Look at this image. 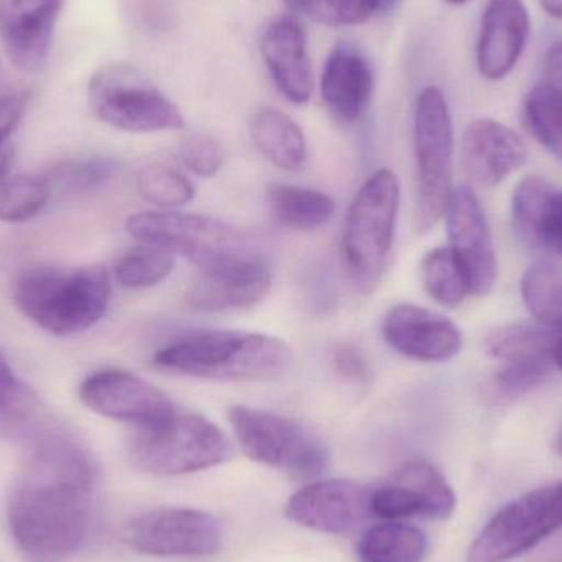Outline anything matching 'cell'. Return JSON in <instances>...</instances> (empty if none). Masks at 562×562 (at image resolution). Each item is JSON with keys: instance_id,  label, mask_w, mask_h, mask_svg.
I'll return each instance as SVG.
<instances>
[{"instance_id": "obj_19", "label": "cell", "mask_w": 562, "mask_h": 562, "mask_svg": "<svg viewBox=\"0 0 562 562\" xmlns=\"http://www.w3.org/2000/svg\"><path fill=\"white\" fill-rule=\"evenodd\" d=\"M461 161L475 184L494 188L524 167L527 147L520 135L502 122L477 119L462 135Z\"/></svg>"}, {"instance_id": "obj_11", "label": "cell", "mask_w": 562, "mask_h": 562, "mask_svg": "<svg viewBox=\"0 0 562 562\" xmlns=\"http://www.w3.org/2000/svg\"><path fill=\"white\" fill-rule=\"evenodd\" d=\"M122 541L147 557H213L223 548L224 524L210 512L160 508L131 518L122 528Z\"/></svg>"}, {"instance_id": "obj_35", "label": "cell", "mask_w": 562, "mask_h": 562, "mask_svg": "<svg viewBox=\"0 0 562 562\" xmlns=\"http://www.w3.org/2000/svg\"><path fill=\"white\" fill-rule=\"evenodd\" d=\"M553 190V184L538 175L524 178L515 187L512 194V229L525 247L530 246L544 201Z\"/></svg>"}, {"instance_id": "obj_33", "label": "cell", "mask_w": 562, "mask_h": 562, "mask_svg": "<svg viewBox=\"0 0 562 562\" xmlns=\"http://www.w3.org/2000/svg\"><path fill=\"white\" fill-rule=\"evenodd\" d=\"M53 190L46 178L13 177L0 187V221L26 223L42 213Z\"/></svg>"}, {"instance_id": "obj_39", "label": "cell", "mask_w": 562, "mask_h": 562, "mask_svg": "<svg viewBox=\"0 0 562 562\" xmlns=\"http://www.w3.org/2000/svg\"><path fill=\"white\" fill-rule=\"evenodd\" d=\"M334 370L344 382L352 385H366L370 379V367L363 353L357 347L344 344L334 352Z\"/></svg>"}, {"instance_id": "obj_44", "label": "cell", "mask_w": 562, "mask_h": 562, "mask_svg": "<svg viewBox=\"0 0 562 562\" xmlns=\"http://www.w3.org/2000/svg\"><path fill=\"white\" fill-rule=\"evenodd\" d=\"M10 160H12V150L10 148H0V181H2L3 175L9 170Z\"/></svg>"}, {"instance_id": "obj_22", "label": "cell", "mask_w": 562, "mask_h": 562, "mask_svg": "<svg viewBox=\"0 0 562 562\" xmlns=\"http://www.w3.org/2000/svg\"><path fill=\"white\" fill-rule=\"evenodd\" d=\"M321 94L334 117L353 124L369 108L373 94L372 66L352 45H337L321 76Z\"/></svg>"}, {"instance_id": "obj_38", "label": "cell", "mask_w": 562, "mask_h": 562, "mask_svg": "<svg viewBox=\"0 0 562 562\" xmlns=\"http://www.w3.org/2000/svg\"><path fill=\"white\" fill-rule=\"evenodd\" d=\"M528 249L544 250L562 259V190L554 188L544 201Z\"/></svg>"}, {"instance_id": "obj_28", "label": "cell", "mask_w": 562, "mask_h": 562, "mask_svg": "<svg viewBox=\"0 0 562 562\" xmlns=\"http://www.w3.org/2000/svg\"><path fill=\"white\" fill-rule=\"evenodd\" d=\"M525 128L562 160V95L544 82L528 92L521 109Z\"/></svg>"}, {"instance_id": "obj_48", "label": "cell", "mask_w": 562, "mask_h": 562, "mask_svg": "<svg viewBox=\"0 0 562 562\" xmlns=\"http://www.w3.org/2000/svg\"><path fill=\"white\" fill-rule=\"evenodd\" d=\"M446 2L452 3V5H462V3H468L469 0H446Z\"/></svg>"}, {"instance_id": "obj_37", "label": "cell", "mask_w": 562, "mask_h": 562, "mask_svg": "<svg viewBox=\"0 0 562 562\" xmlns=\"http://www.w3.org/2000/svg\"><path fill=\"white\" fill-rule=\"evenodd\" d=\"M554 369L553 362L505 363L495 373V392L504 398H520L547 382Z\"/></svg>"}, {"instance_id": "obj_27", "label": "cell", "mask_w": 562, "mask_h": 562, "mask_svg": "<svg viewBox=\"0 0 562 562\" xmlns=\"http://www.w3.org/2000/svg\"><path fill=\"white\" fill-rule=\"evenodd\" d=\"M422 281L426 293L446 307H456L472 296L471 284L449 246L436 247L422 263Z\"/></svg>"}, {"instance_id": "obj_14", "label": "cell", "mask_w": 562, "mask_h": 562, "mask_svg": "<svg viewBox=\"0 0 562 562\" xmlns=\"http://www.w3.org/2000/svg\"><path fill=\"white\" fill-rule=\"evenodd\" d=\"M273 277L276 272L269 257L256 249L200 270V277L188 290V304L203 313L246 310L269 294Z\"/></svg>"}, {"instance_id": "obj_41", "label": "cell", "mask_w": 562, "mask_h": 562, "mask_svg": "<svg viewBox=\"0 0 562 562\" xmlns=\"http://www.w3.org/2000/svg\"><path fill=\"white\" fill-rule=\"evenodd\" d=\"M26 389V383H23L19 376L13 372L10 367L9 360L5 359L2 352H0V413L12 405L23 390Z\"/></svg>"}, {"instance_id": "obj_16", "label": "cell", "mask_w": 562, "mask_h": 562, "mask_svg": "<svg viewBox=\"0 0 562 562\" xmlns=\"http://www.w3.org/2000/svg\"><path fill=\"white\" fill-rule=\"evenodd\" d=\"M382 334L395 352L418 362H448L464 347L461 329L449 317L412 303L385 314Z\"/></svg>"}, {"instance_id": "obj_12", "label": "cell", "mask_w": 562, "mask_h": 562, "mask_svg": "<svg viewBox=\"0 0 562 562\" xmlns=\"http://www.w3.org/2000/svg\"><path fill=\"white\" fill-rule=\"evenodd\" d=\"M79 400L91 412L148 431L167 425L173 418L171 400L160 389L121 369H104L82 380L78 389Z\"/></svg>"}, {"instance_id": "obj_45", "label": "cell", "mask_w": 562, "mask_h": 562, "mask_svg": "<svg viewBox=\"0 0 562 562\" xmlns=\"http://www.w3.org/2000/svg\"><path fill=\"white\" fill-rule=\"evenodd\" d=\"M554 362H557V369L562 372V336L560 342H558L557 350H554Z\"/></svg>"}, {"instance_id": "obj_15", "label": "cell", "mask_w": 562, "mask_h": 562, "mask_svg": "<svg viewBox=\"0 0 562 562\" xmlns=\"http://www.w3.org/2000/svg\"><path fill=\"white\" fill-rule=\"evenodd\" d=\"M445 217L449 247L468 276L472 296H485L497 283L498 263L481 200L471 188H454Z\"/></svg>"}, {"instance_id": "obj_30", "label": "cell", "mask_w": 562, "mask_h": 562, "mask_svg": "<svg viewBox=\"0 0 562 562\" xmlns=\"http://www.w3.org/2000/svg\"><path fill=\"white\" fill-rule=\"evenodd\" d=\"M173 269V254L151 244H140L119 259L114 276L125 290H147L167 280Z\"/></svg>"}, {"instance_id": "obj_24", "label": "cell", "mask_w": 562, "mask_h": 562, "mask_svg": "<svg viewBox=\"0 0 562 562\" xmlns=\"http://www.w3.org/2000/svg\"><path fill=\"white\" fill-rule=\"evenodd\" d=\"M267 201L273 220L296 233L321 229L336 213V203L329 194L296 184H272Z\"/></svg>"}, {"instance_id": "obj_8", "label": "cell", "mask_w": 562, "mask_h": 562, "mask_svg": "<svg viewBox=\"0 0 562 562\" xmlns=\"http://www.w3.org/2000/svg\"><path fill=\"white\" fill-rule=\"evenodd\" d=\"M127 233L137 243L151 244L173 256L184 257L200 270L256 250L236 227L203 214L145 211L128 217Z\"/></svg>"}, {"instance_id": "obj_13", "label": "cell", "mask_w": 562, "mask_h": 562, "mask_svg": "<svg viewBox=\"0 0 562 562\" xmlns=\"http://www.w3.org/2000/svg\"><path fill=\"white\" fill-rule=\"evenodd\" d=\"M456 510V494L445 475L415 459L403 464L385 484L370 488L369 515L386 521L402 518L446 520Z\"/></svg>"}, {"instance_id": "obj_5", "label": "cell", "mask_w": 562, "mask_h": 562, "mask_svg": "<svg viewBox=\"0 0 562 562\" xmlns=\"http://www.w3.org/2000/svg\"><path fill=\"white\" fill-rule=\"evenodd\" d=\"M416 161V226L429 231L445 217L452 190L454 128L445 92L428 86L419 92L413 122Z\"/></svg>"}, {"instance_id": "obj_4", "label": "cell", "mask_w": 562, "mask_h": 562, "mask_svg": "<svg viewBox=\"0 0 562 562\" xmlns=\"http://www.w3.org/2000/svg\"><path fill=\"white\" fill-rule=\"evenodd\" d=\"M400 183L389 168H380L360 187L347 211L342 262L357 290L370 293L382 280L395 243Z\"/></svg>"}, {"instance_id": "obj_20", "label": "cell", "mask_w": 562, "mask_h": 562, "mask_svg": "<svg viewBox=\"0 0 562 562\" xmlns=\"http://www.w3.org/2000/svg\"><path fill=\"white\" fill-rule=\"evenodd\" d=\"M530 30L524 0H488L477 43L479 72L488 81L507 78L524 55Z\"/></svg>"}, {"instance_id": "obj_47", "label": "cell", "mask_w": 562, "mask_h": 562, "mask_svg": "<svg viewBox=\"0 0 562 562\" xmlns=\"http://www.w3.org/2000/svg\"><path fill=\"white\" fill-rule=\"evenodd\" d=\"M557 449H558V452H560V454L562 456V425H561L560 431H558V436H557Z\"/></svg>"}, {"instance_id": "obj_25", "label": "cell", "mask_w": 562, "mask_h": 562, "mask_svg": "<svg viewBox=\"0 0 562 562\" xmlns=\"http://www.w3.org/2000/svg\"><path fill=\"white\" fill-rule=\"evenodd\" d=\"M561 336L547 327L512 324L488 334L485 349L504 363L554 362V350Z\"/></svg>"}, {"instance_id": "obj_3", "label": "cell", "mask_w": 562, "mask_h": 562, "mask_svg": "<svg viewBox=\"0 0 562 562\" xmlns=\"http://www.w3.org/2000/svg\"><path fill=\"white\" fill-rule=\"evenodd\" d=\"M111 277L102 267L36 269L16 281L13 300L23 316L55 336L85 333L108 313Z\"/></svg>"}, {"instance_id": "obj_31", "label": "cell", "mask_w": 562, "mask_h": 562, "mask_svg": "<svg viewBox=\"0 0 562 562\" xmlns=\"http://www.w3.org/2000/svg\"><path fill=\"white\" fill-rule=\"evenodd\" d=\"M521 297L541 323L562 329V272L550 266H535L521 277Z\"/></svg>"}, {"instance_id": "obj_6", "label": "cell", "mask_w": 562, "mask_h": 562, "mask_svg": "<svg viewBox=\"0 0 562 562\" xmlns=\"http://www.w3.org/2000/svg\"><path fill=\"white\" fill-rule=\"evenodd\" d=\"M88 94L95 117L119 131L154 134L184 127L178 105L135 66H102L92 75Z\"/></svg>"}, {"instance_id": "obj_10", "label": "cell", "mask_w": 562, "mask_h": 562, "mask_svg": "<svg viewBox=\"0 0 562 562\" xmlns=\"http://www.w3.org/2000/svg\"><path fill=\"white\" fill-rule=\"evenodd\" d=\"M562 527V481L505 505L485 525L468 562H508L537 548Z\"/></svg>"}, {"instance_id": "obj_26", "label": "cell", "mask_w": 562, "mask_h": 562, "mask_svg": "<svg viewBox=\"0 0 562 562\" xmlns=\"http://www.w3.org/2000/svg\"><path fill=\"white\" fill-rule=\"evenodd\" d=\"M426 550L428 540L419 528L383 521L362 535L357 558L359 562H422Z\"/></svg>"}, {"instance_id": "obj_42", "label": "cell", "mask_w": 562, "mask_h": 562, "mask_svg": "<svg viewBox=\"0 0 562 562\" xmlns=\"http://www.w3.org/2000/svg\"><path fill=\"white\" fill-rule=\"evenodd\" d=\"M541 82L550 86L562 95V38L558 40L544 59V72Z\"/></svg>"}, {"instance_id": "obj_7", "label": "cell", "mask_w": 562, "mask_h": 562, "mask_svg": "<svg viewBox=\"0 0 562 562\" xmlns=\"http://www.w3.org/2000/svg\"><path fill=\"white\" fill-rule=\"evenodd\" d=\"M233 454L226 432L194 413H175L167 425L138 431L131 446L134 464L155 475H184L224 464Z\"/></svg>"}, {"instance_id": "obj_23", "label": "cell", "mask_w": 562, "mask_h": 562, "mask_svg": "<svg viewBox=\"0 0 562 562\" xmlns=\"http://www.w3.org/2000/svg\"><path fill=\"white\" fill-rule=\"evenodd\" d=\"M250 134L260 154L288 173L307 165V144L300 125L276 108H260L250 121Z\"/></svg>"}, {"instance_id": "obj_43", "label": "cell", "mask_w": 562, "mask_h": 562, "mask_svg": "<svg viewBox=\"0 0 562 562\" xmlns=\"http://www.w3.org/2000/svg\"><path fill=\"white\" fill-rule=\"evenodd\" d=\"M540 2L548 15L562 20V0H540Z\"/></svg>"}, {"instance_id": "obj_29", "label": "cell", "mask_w": 562, "mask_h": 562, "mask_svg": "<svg viewBox=\"0 0 562 562\" xmlns=\"http://www.w3.org/2000/svg\"><path fill=\"white\" fill-rule=\"evenodd\" d=\"M121 167V161L112 155H82L56 165L46 180L52 190L56 188L61 193H89L111 183L117 177Z\"/></svg>"}, {"instance_id": "obj_32", "label": "cell", "mask_w": 562, "mask_h": 562, "mask_svg": "<svg viewBox=\"0 0 562 562\" xmlns=\"http://www.w3.org/2000/svg\"><path fill=\"white\" fill-rule=\"evenodd\" d=\"M138 193L158 210L173 211L194 200L193 183L168 165L151 164L142 168L137 178Z\"/></svg>"}, {"instance_id": "obj_21", "label": "cell", "mask_w": 562, "mask_h": 562, "mask_svg": "<svg viewBox=\"0 0 562 562\" xmlns=\"http://www.w3.org/2000/svg\"><path fill=\"white\" fill-rule=\"evenodd\" d=\"M260 53L280 94L291 104H306L314 78L303 25L294 16H277L260 36Z\"/></svg>"}, {"instance_id": "obj_1", "label": "cell", "mask_w": 562, "mask_h": 562, "mask_svg": "<svg viewBox=\"0 0 562 562\" xmlns=\"http://www.w3.org/2000/svg\"><path fill=\"white\" fill-rule=\"evenodd\" d=\"M98 468L88 449L53 426L29 445L7 504L10 533L30 562H63L85 544Z\"/></svg>"}, {"instance_id": "obj_34", "label": "cell", "mask_w": 562, "mask_h": 562, "mask_svg": "<svg viewBox=\"0 0 562 562\" xmlns=\"http://www.w3.org/2000/svg\"><path fill=\"white\" fill-rule=\"evenodd\" d=\"M291 12L327 26L357 25L380 12V0H284Z\"/></svg>"}, {"instance_id": "obj_9", "label": "cell", "mask_w": 562, "mask_h": 562, "mask_svg": "<svg viewBox=\"0 0 562 562\" xmlns=\"http://www.w3.org/2000/svg\"><path fill=\"white\" fill-rule=\"evenodd\" d=\"M229 422L252 461L301 479L317 477L326 469L329 456L323 442L286 416L237 405L229 409Z\"/></svg>"}, {"instance_id": "obj_36", "label": "cell", "mask_w": 562, "mask_h": 562, "mask_svg": "<svg viewBox=\"0 0 562 562\" xmlns=\"http://www.w3.org/2000/svg\"><path fill=\"white\" fill-rule=\"evenodd\" d=\"M181 164L198 177L211 178L226 164V148L210 134H191L178 148Z\"/></svg>"}, {"instance_id": "obj_2", "label": "cell", "mask_w": 562, "mask_h": 562, "mask_svg": "<svg viewBox=\"0 0 562 562\" xmlns=\"http://www.w3.org/2000/svg\"><path fill=\"white\" fill-rule=\"evenodd\" d=\"M160 369L217 382H273L293 363L280 337L247 330H196L155 352Z\"/></svg>"}, {"instance_id": "obj_17", "label": "cell", "mask_w": 562, "mask_h": 562, "mask_svg": "<svg viewBox=\"0 0 562 562\" xmlns=\"http://www.w3.org/2000/svg\"><path fill=\"white\" fill-rule=\"evenodd\" d=\"M370 488L342 479L314 482L291 495L284 515L317 533H347L369 515Z\"/></svg>"}, {"instance_id": "obj_46", "label": "cell", "mask_w": 562, "mask_h": 562, "mask_svg": "<svg viewBox=\"0 0 562 562\" xmlns=\"http://www.w3.org/2000/svg\"><path fill=\"white\" fill-rule=\"evenodd\" d=\"M396 2H398V0H380V12H386V10L395 7Z\"/></svg>"}, {"instance_id": "obj_40", "label": "cell", "mask_w": 562, "mask_h": 562, "mask_svg": "<svg viewBox=\"0 0 562 562\" xmlns=\"http://www.w3.org/2000/svg\"><path fill=\"white\" fill-rule=\"evenodd\" d=\"M30 92H10L0 95V148L15 131L29 108Z\"/></svg>"}, {"instance_id": "obj_18", "label": "cell", "mask_w": 562, "mask_h": 562, "mask_svg": "<svg viewBox=\"0 0 562 562\" xmlns=\"http://www.w3.org/2000/svg\"><path fill=\"white\" fill-rule=\"evenodd\" d=\"M63 0H0V42L10 63L36 72L48 61Z\"/></svg>"}]
</instances>
